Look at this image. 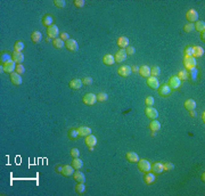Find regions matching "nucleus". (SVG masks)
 <instances>
[{"mask_svg": "<svg viewBox=\"0 0 205 196\" xmlns=\"http://www.w3.org/2000/svg\"><path fill=\"white\" fill-rule=\"evenodd\" d=\"M183 66L186 71H191L196 69V59L193 56H183Z\"/></svg>", "mask_w": 205, "mask_h": 196, "instance_id": "obj_1", "label": "nucleus"}, {"mask_svg": "<svg viewBox=\"0 0 205 196\" xmlns=\"http://www.w3.org/2000/svg\"><path fill=\"white\" fill-rule=\"evenodd\" d=\"M61 33H59V30L57 28V25H50V26H48L47 28V38H50V39H57L58 35H59Z\"/></svg>", "mask_w": 205, "mask_h": 196, "instance_id": "obj_2", "label": "nucleus"}, {"mask_svg": "<svg viewBox=\"0 0 205 196\" xmlns=\"http://www.w3.org/2000/svg\"><path fill=\"white\" fill-rule=\"evenodd\" d=\"M157 91H159V95L161 97H168V96H170L171 93H172V89L169 87L168 83H163L159 87Z\"/></svg>", "mask_w": 205, "mask_h": 196, "instance_id": "obj_3", "label": "nucleus"}, {"mask_svg": "<svg viewBox=\"0 0 205 196\" xmlns=\"http://www.w3.org/2000/svg\"><path fill=\"white\" fill-rule=\"evenodd\" d=\"M82 102H83L86 105H95L96 102H97V96L91 93H86L83 97H82Z\"/></svg>", "mask_w": 205, "mask_h": 196, "instance_id": "obj_4", "label": "nucleus"}, {"mask_svg": "<svg viewBox=\"0 0 205 196\" xmlns=\"http://www.w3.org/2000/svg\"><path fill=\"white\" fill-rule=\"evenodd\" d=\"M15 69H16V63H15L13 59L1 65V70L4 71V72H6V73H9V74H12V73L14 72Z\"/></svg>", "mask_w": 205, "mask_h": 196, "instance_id": "obj_5", "label": "nucleus"}, {"mask_svg": "<svg viewBox=\"0 0 205 196\" xmlns=\"http://www.w3.org/2000/svg\"><path fill=\"white\" fill-rule=\"evenodd\" d=\"M146 83H147V86H148L150 89H153V90H157L160 87V82L159 80H157V78L156 76H149V78H147V80H146Z\"/></svg>", "mask_w": 205, "mask_h": 196, "instance_id": "obj_6", "label": "nucleus"}, {"mask_svg": "<svg viewBox=\"0 0 205 196\" xmlns=\"http://www.w3.org/2000/svg\"><path fill=\"white\" fill-rule=\"evenodd\" d=\"M138 169H139V171L141 172H149L150 171V163H149L147 160H139L138 161Z\"/></svg>", "mask_w": 205, "mask_h": 196, "instance_id": "obj_7", "label": "nucleus"}, {"mask_svg": "<svg viewBox=\"0 0 205 196\" xmlns=\"http://www.w3.org/2000/svg\"><path fill=\"white\" fill-rule=\"evenodd\" d=\"M186 19H187V21H188L189 23L197 22V21H198V13H197V10L193 9V8H191V9H189L186 13Z\"/></svg>", "mask_w": 205, "mask_h": 196, "instance_id": "obj_8", "label": "nucleus"}, {"mask_svg": "<svg viewBox=\"0 0 205 196\" xmlns=\"http://www.w3.org/2000/svg\"><path fill=\"white\" fill-rule=\"evenodd\" d=\"M132 72H131V67L129 65H121L119 69H117V74L120 76H123V78H126L129 76Z\"/></svg>", "mask_w": 205, "mask_h": 196, "instance_id": "obj_9", "label": "nucleus"}, {"mask_svg": "<svg viewBox=\"0 0 205 196\" xmlns=\"http://www.w3.org/2000/svg\"><path fill=\"white\" fill-rule=\"evenodd\" d=\"M169 87L171 89H178L181 84V80L178 78L177 75H172L169 80Z\"/></svg>", "mask_w": 205, "mask_h": 196, "instance_id": "obj_10", "label": "nucleus"}, {"mask_svg": "<svg viewBox=\"0 0 205 196\" xmlns=\"http://www.w3.org/2000/svg\"><path fill=\"white\" fill-rule=\"evenodd\" d=\"M145 114H146V117L152 119V120H155V119H157V117H159L157 110L154 107H146L145 108Z\"/></svg>", "mask_w": 205, "mask_h": 196, "instance_id": "obj_11", "label": "nucleus"}, {"mask_svg": "<svg viewBox=\"0 0 205 196\" xmlns=\"http://www.w3.org/2000/svg\"><path fill=\"white\" fill-rule=\"evenodd\" d=\"M126 49H120L119 52H116L115 56H114V59H115V63H122L126 59Z\"/></svg>", "mask_w": 205, "mask_h": 196, "instance_id": "obj_12", "label": "nucleus"}, {"mask_svg": "<svg viewBox=\"0 0 205 196\" xmlns=\"http://www.w3.org/2000/svg\"><path fill=\"white\" fill-rule=\"evenodd\" d=\"M65 47L70 52H76L79 49V45L74 39H69L67 41H65Z\"/></svg>", "mask_w": 205, "mask_h": 196, "instance_id": "obj_13", "label": "nucleus"}, {"mask_svg": "<svg viewBox=\"0 0 205 196\" xmlns=\"http://www.w3.org/2000/svg\"><path fill=\"white\" fill-rule=\"evenodd\" d=\"M150 170H152L153 173H155V174H161V173H163L164 172L163 163H161V162H155L154 164L150 165Z\"/></svg>", "mask_w": 205, "mask_h": 196, "instance_id": "obj_14", "label": "nucleus"}, {"mask_svg": "<svg viewBox=\"0 0 205 196\" xmlns=\"http://www.w3.org/2000/svg\"><path fill=\"white\" fill-rule=\"evenodd\" d=\"M10 81H12V83L15 84V86H19V84H22V82H23L21 74L16 73V72H13V73L10 74Z\"/></svg>", "mask_w": 205, "mask_h": 196, "instance_id": "obj_15", "label": "nucleus"}, {"mask_svg": "<svg viewBox=\"0 0 205 196\" xmlns=\"http://www.w3.org/2000/svg\"><path fill=\"white\" fill-rule=\"evenodd\" d=\"M82 80L81 79H72L70 81V88L71 89H73V90H79V89H81V87H82Z\"/></svg>", "mask_w": 205, "mask_h": 196, "instance_id": "obj_16", "label": "nucleus"}, {"mask_svg": "<svg viewBox=\"0 0 205 196\" xmlns=\"http://www.w3.org/2000/svg\"><path fill=\"white\" fill-rule=\"evenodd\" d=\"M12 59L16 63V64H22L24 61V55L22 52H14L12 54Z\"/></svg>", "mask_w": 205, "mask_h": 196, "instance_id": "obj_17", "label": "nucleus"}, {"mask_svg": "<svg viewBox=\"0 0 205 196\" xmlns=\"http://www.w3.org/2000/svg\"><path fill=\"white\" fill-rule=\"evenodd\" d=\"M116 43H117V46L120 47V49H126V47L129 46V39L126 37H119L117 38V41H116Z\"/></svg>", "mask_w": 205, "mask_h": 196, "instance_id": "obj_18", "label": "nucleus"}, {"mask_svg": "<svg viewBox=\"0 0 205 196\" xmlns=\"http://www.w3.org/2000/svg\"><path fill=\"white\" fill-rule=\"evenodd\" d=\"M76 129H78V132H79L80 137H87V136L91 135V129H90L89 127L81 126L79 127V128H76Z\"/></svg>", "mask_w": 205, "mask_h": 196, "instance_id": "obj_19", "label": "nucleus"}, {"mask_svg": "<svg viewBox=\"0 0 205 196\" xmlns=\"http://www.w3.org/2000/svg\"><path fill=\"white\" fill-rule=\"evenodd\" d=\"M42 25L43 26H50V25H52V22H54V19H52V16H51L50 14H45L43 16H42Z\"/></svg>", "mask_w": 205, "mask_h": 196, "instance_id": "obj_20", "label": "nucleus"}, {"mask_svg": "<svg viewBox=\"0 0 205 196\" xmlns=\"http://www.w3.org/2000/svg\"><path fill=\"white\" fill-rule=\"evenodd\" d=\"M126 159L130 162V163H136V162H138L139 161V156L137 153L135 152H128L126 154Z\"/></svg>", "mask_w": 205, "mask_h": 196, "instance_id": "obj_21", "label": "nucleus"}, {"mask_svg": "<svg viewBox=\"0 0 205 196\" xmlns=\"http://www.w3.org/2000/svg\"><path fill=\"white\" fill-rule=\"evenodd\" d=\"M74 173V168L72 165H63V170H62V174L65 177H70L73 176Z\"/></svg>", "mask_w": 205, "mask_h": 196, "instance_id": "obj_22", "label": "nucleus"}, {"mask_svg": "<svg viewBox=\"0 0 205 196\" xmlns=\"http://www.w3.org/2000/svg\"><path fill=\"white\" fill-rule=\"evenodd\" d=\"M191 50H193V57H194V58H196V57H202L204 55V49L200 46L191 47Z\"/></svg>", "mask_w": 205, "mask_h": 196, "instance_id": "obj_23", "label": "nucleus"}, {"mask_svg": "<svg viewBox=\"0 0 205 196\" xmlns=\"http://www.w3.org/2000/svg\"><path fill=\"white\" fill-rule=\"evenodd\" d=\"M139 74L144 78H149L150 76V67L147 65H143L139 67Z\"/></svg>", "mask_w": 205, "mask_h": 196, "instance_id": "obj_24", "label": "nucleus"}, {"mask_svg": "<svg viewBox=\"0 0 205 196\" xmlns=\"http://www.w3.org/2000/svg\"><path fill=\"white\" fill-rule=\"evenodd\" d=\"M144 181L146 185H152V184L155 181V173L146 172L144 176Z\"/></svg>", "mask_w": 205, "mask_h": 196, "instance_id": "obj_25", "label": "nucleus"}, {"mask_svg": "<svg viewBox=\"0 0 205 196\" xmlns=\"http://www.w3.org/2000/svg\"><path fill=\"white\" fill-rule=\"evenodd\" d=\"M96 144H97V138L93 135H89L86 137V145H87L88 147H91V146L95 147Z\"/></svg>", "mask_w": 205, "mask_h": 196, "instance_id": "obj_26", "label": "nucleus"}, {"mask_svg": "<svg viewBox=\"0 0 205 196\" xmlns=\"http://www.w3.org/2000/svg\"><path fill=\"white\" fill-rule=\"evenodd\" d=\"M183 106H185V108L188 110V111H194L196 108V102L194 99H187V100H185V103H183Z\"/></svg>", "mask_w": 205, "mask_h": 196, "instance_id": "obj_27", "label": "nucleus"}, {"mask_svg": "<svg viewBox=\"0 0 205 196\" xmlns=\"http://www.w3.org/2000/svg\"><path fill=\"white\" fill-rule=\"evenodd\" d=\"M73 178L76 182H84L86 181V176L82 171H75L73 173Z\"/></svg>", "mask_w": 205, "mask_h": 196, "instance_id": "obj_28", "label": "nucleus"}, {"mask_svg": "<svg viewBox=\"0 0 205 196\" xmlns=\"http://www.w3.org/2000/svg\"><path fill=\"white\" fill-rule=\"evenodd\" d=\"M31 40H32L34 43H39V42L42 40V34L40 31H33L31 33Z\"/></svg>", "mask_w": 205, "mask_h": 196, "instance_id": "obj_29", "label": "nucleus"}, {"mask_svg": "<svg viewBox=\"0 0 205 196\" xmlns=\"http://www.w3.org/2000/svg\"><path fill=\"white\" fill-rule=\"evenodd\" d=\"M102 63H104L105 65H107V66L113 65V64L115 63L114 56H112V55H109V54H107V55H105V56L102 57Z\"/></svg>", "mask_w": 205, "mask_h": 196, "instance_id": "obj_30", "label": "nucleus"}, {"mask_svg": "<svg viewBox=\"0 0 205 196\" xmlns=\"http://www.w3.org/2000/svg\"><path fill=\"white\" fill-rule=\"evenodd\" d=\"M9 61H12V56H10L9 54L7 52H1V55H0V63H1V65Z\"/></svg>", "mask_w": 205, "mask_h": 196, "instance_id": "obj_31", "label": "nucleus"}, {"mask_svg": "<svg viewBox=\"0 0 205 196\" xmlns=\"http://www.w3.org/2000/svg\"><path fill=\"white\" fill-rule=\"evenodd\" d=\"M72 167L74 168V170H80V169L83 167V162H82V160L79 159V157L73 159V161H72Z\"/></svg>", "mask_w": 205, "mask_h": 196, "instance_id": "obj_32", "label": "nucleus"}, {"mask_svg": "<svg viewBox=\"0 0 205 196\" xmlns=\"http://www.w3.org/2000/svg\"><path fill=\"white\" fill-rule=\"evenodd\" d=\"M67 136H69V138L72 140H75L78 139L80 136H79V132H78V129H75V128H72V129H70L69 130V132H67Z\"/></svg>", "mask_w": 205, "mask_h": 196, "instance_id": "obj_33", "label": "nucleus"}, {"mask_svg": "<svg viewBox=\"0 0 205 196\" xmlns=\"http://www.w3.org/2000/svg\"><path fill=\"white\" fill-rule=\"evenodd\" d=\"M149 129L152 131H156V132H157V131L161 129V123L155 119V120H153V121L149 123Z\"/></svg>", "mask_w": 205, "mask_h": 196, "instance_id": "obj_34", "label": "nucleus"}, {"mask_svg": "<svg viewBox=\"0 0 205 196\" xmlns=\"http://www.w3.org/2000/svg\"><path fill=\"white\" fill-rule=\"evenodd\" d=\"M52 46L55 47L56 49H62L63 47L65 46V42L63 41L61 38H57V39H54V40H52Z\"/></svg>", "mask_w": 205, "mask_h": 196, "instance_id": "obj_35", "label": "nucleus"}, {"mask_svg": "<svg viewBox=\"0 0 205 196\" xmlns=\"http://www.w3.org/2000/svg\"><path fill=\"white\" fill-rule=\"evenodd\" d=\"M197 76H198V70H197V69L188 71V79H190L193 82H194V81H197Z\"/></svg>", "mask_w": 205, "mask_h": 196, "instance_id": "obj_36", "label": "nucleus"}, {"mask_svg": "<svg viewBox=\"0 0 205 196\" xmlns=\"http://www.w3.org/2000/svg\"><path fill=\"white\" fill-rule=\"evenodd\" d=\"M195 30H197V31H200V32H203V31H205V22L204 21H197V22H195Z\"/></svg>", "mask_w": 205, "mask_h": 196, "instance_id": "obj_37", "label": "nucleus"}, {"mask_svg": "<svg viewBox=\"0 0 205 196\" xmlns=\"http://www.w3.org/2000/svg\"><path fill=\"white\" fill-rule=\"evenodd\" d=\"M75 191L79 193V194H83L86 191V185L84 182H78V185L75 186Z\"/></svg>", "mask_w": 205, "mask_h": 196, "instance_id": "obj_38", "label": "nucleus"}, {"mask_svg": "<svg viewBox=\"0 0 205 196\" xmlns=\"http://www.w3.org/2000/svg\"><path fill=\"white\" fill-rule=\"evenodd\" d=\"M23 49H24L23 41H16L14 43V52H23Z\"/></svg>", "mask_w": 205, "mask_h": 196, "instance_id": "obj_39", "label": "nucleus"}, {"mask_svg": "<svg viewBox=\"0 0 205 196\" xmlns=\"http://www.w3.org/2000/svg\"><path fill=\"white\" fill-rule=\"evenodd\" d=\"M161 74V70H160L159 66H153V67H150V75L152 76H159Z\"/></svg>", "mask_w": 205, "mask_h": 196, "instance_id": "obj_40", "label": "nucleus"}, {"mask_svg": "<svg viewBox=\"0 0 205 196\" xmlns=\"http://www.w3.org/2000/svg\"><path fill=\"white\" fill-rule=\"evenodd\" d=\"M97 96V102H106L108 99V95L106 93H99Z\"/></svg>", "mask_w": 205, "mask_h": 196, "instance_id": "obj_41", "label": "nucleus"}, {"mask_svg": "<svg viewBox=\"0 0 205 196\" xmlns=\"http://www.w3.org/2000/svg\"><path fill=\"white\" fill-rule=\"evenodd\" d=\"M194 29H195V26H194V23H187L183 25V31L187 33H190L194 31Z\"/></svg>", "mask_w": 205, "mask_h": 196, "instance_id": "obj_42", "label": "nucleus"}, {"mask_svg": "<svg viewBox=\"0 0 205 196\" xmlns=\"http://www.w3.org/2000/svg\"><path fill=\"white\" fill-rule=\"evenodd\" d=\"M179 79L181 80H188V71L183 70V71H179V73H178L177 75Z\"/></svg>", "mask_w": 205, "mask_h": 196, "instance_id": "obj_43", "label": "nucleus"}, {"mask_svg": "<svg viewBox=\"0 0 205 196\" xmlns=\"http://www.w3.org/2000/svg\"><path fill=\"white\" fill-rule=\"evenodd\" d=\"M154 103H155V100H154V97H152V96H148V97L145 98V104H146L147 107H152Z\"/></svg>", "mask_w": 205, "mask_h": 196, "instance_id": "obj_44", "label": "nucleus"}, {"mask_svg": "<svg viewBox=\"0 0 205 196\" xmlns=\"http://www.w3.org/2000/svg\"><path fill=\"white\" fill-rule=\"evenodd\" d=\"M163 169L164 171H171L174 169V165L171 162H165V163H163Z\"/></svg>", "mask_w": 205, "mask_h": 196, "instance_id": "obj_45", "label": "nucleus"}, {"mask_svg": "<svg viewBox=\"0 0 205 196\" xmlns=\"http://www.w3.org/2000/svg\"><path fill=\"white\" fill-rule=\"evenodd\" d=\"M82 83L86 84V86H90V84L93 82V80L91 76H84V78H82Z\"/></svg>", "mask_w": 205, "mask_h": 196, "instance_id": "obj_46", "label": "nucleus"}, {"mask_svg": "<svg viewBox=\"0 0 205 196\" xmlns=\"http://www.w3.org/2000/svg\"><path fill=\"white\" fill-rule=\"evenodd\" d=\"M126 55H130V56H132V55H135L136 54V48L132 46H128L126 48Z\"/></svg>", "mask_w": 205, "mask_h": 196, "instance_id": "obj_47", "label": "nucleus"}, {"mask_svg": "<svg viewBox=\"0 0 205 196\" xmlns=\"http://www.w3.org/2000/svg\"><path fill=\"white\" fill-rule=\"evenodd\" d=\"M15 71H16V73H18V74H23L24 72H25V67H24L22 64H16Z\"/></svg>", "mask_w": 205, "mask_h": 196, "instance_id": "obj_48", "label": "nucleus"}, {"mask_svg": "<svg viewBox=\"0 0 205 196\" xmlns=\"http://www.w3.org/2000/svg\"><path fill=\"white\" fill-rule=\"evenodd\" d=\"M183 56H193V50H191V47L190 46H187L183 50Z\"/></svg>", "mask_w": 205, "mask_h": 196, "instance_id": "obj_49", "label": "nucleus"}, {"mask_svg": "<svg viewBox=\"0 0 205 196\" xmlns=\"http://www.w3.org/2000/svg\"><path fill=\"white\" fill-rule=\"evenodd\" d=\"M54 4H55V6L58 7V8H63V7H65V1H64V0H55V1H54Z\"/></svg>", "mask_w": 205, "mask_h": 196, "instance_id": "obj_50", "label": "nucleus"}, {"mask_svg": "<svg viewBox=\"0 0 205 196\" xmlns=\"http://www.w3.org/2000/svg\"><path fill=\"white\" fill-rule=\"evenodd\" d=\"M71 155H72V157L75 159V157H79L80 156V150L78 148H72L71 150Z\"/></svg>", "mask_w": 205, "mask_h": 196, "instance_id": "obj_51", "label": "nucleus"}, {"mask_svg": "<svg viewBox=\"0 0 205 196\" xmlns=\"http://www.w3.org/2000/svg\"><path fill=\"white\" fill-rule=\"evenodd\" d=\"M73 5H74L75 7H78V8H81V7L84 6V0H74V1H73Z\"/></svg>", "mask_w": 205, "mask_h": 196, "instance_id": "obj_52", "label": "nucleus"}, {"mask_svg": "<svg viewBox=\"0 0 205 196\" xmlns=\"http://www.w3.org/2000/svg\"><path fill=\"white\" fill-rule=\"evenodd\" d=\"M59 35H61V37H59V38H61V39H62V40H63V41H64V42L67 41V40L70 39V34H69V33H66V32L61 33Z\"/></svg>", "mask_w": 205, "mask_h": 196, "instance_id": "obj_53", "label": "nucleus"}, {"mask_svg": "<svg viewBox=\"0 0 205 196\" xmlns=\"http://www.w3.org/2000/svg\"><path fill=\"white\" fill-rule=\"evenodd\" d=\"M131 72H133V73H139V66H137V65L131 66Z\"/></svg>", "mask_w": 205, "mask_h": 196, "instance_id": "obj_54", "label": "nucleus"}, {"mask_svg": "<svg viewBox=\"0 0 205 196\" xmlns=\"http://www.w3.org/2000/svg\"><path fill=\"white\" fill-rule=\"evenodd\" d=\"M62 170H63V165H59V164H58V165L55 167V171H56V172L62 173Z\"/></svg>", "mask_w": 205, "mask_h": 196, "instance_id": "obj_55", "label": "nucleus"}, {"mask_svg": "<svg viewBox=\"0 0 205 196\" xmlns=\"http://www.w3.org/2000/svg\"><path fill=\"white\" fill-rule=\"evenodd\" d=\"M205 31H203V32H200V40H202V41L204 42L205 41Z\"/></svg>", "mask_w": 205, "mask_h": 196, "instance_id": "obj_56", "label": "nucleus"}, {"mask_svg": "<svg viewBox=\"0 0 205 196\" xmlns=\"http://www.w3.org/2000/svg\"><path fill=\"white\" fill-rule=\"evenodd\" d=\"M189 114H190L191 117H195L196 115H197V113H196V111L194 110V111H189Z\"/></svg>", "mask_w": 205, "mask_h": 196, "instance_id": "obj_57", "label": "nucleus"}, {"mask_svg": "<svg viewBox=\"0 0 205 196\" xmlns=\"http://www.w3.org/2000/svg\"><path fill=\"white\" fill-rule=\"evenodd\" d=\"M204 115H205V112H203L202 113V121H203V123L205 122V117H204Z\"/></svg>", "mask_w": 205, "mask_h": 196, "instance_id": "obj_58", "label": "nucleus"}, {"mask_svg": "<svg viewBox=\"0 0 205 196\" xmlns=\"http://www.w3.org/2000/svg\"><path fill=\"white\" fill-rule=\"evenodd\" d=\"M152 136L155 137V136H156V131H152Z\"/></svg>", "mask_w": 205, "mask_h": 196, "instance_id": "obj_59", "label": "nucleus"}]
</instances>
